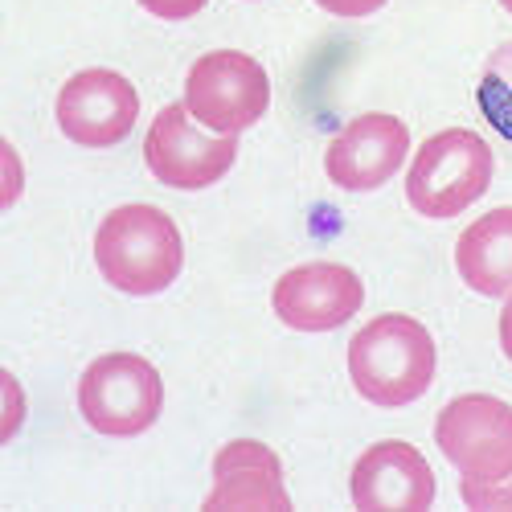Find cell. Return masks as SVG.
<instances>
[{
  "instance_id": "6da1fadb",
  "label": "cell",
  "mask_w": 512,
  "mask_h": 512,
  "mask_svg": "<svg viewBox=\"0 0 512 512\" xmlns=\"http://www.w3.org/2000/svg\"><path fill=\"white\" fill-rule=\"evenodd\" d=\"M95 267L123 295H156L185 267L181 230L156 205H119L95 230Z\"/></svg>"
},
{
  "instance_id": "7a4b0ae2",
  "label": "cell",
  "mask_w": 512,
  "mask_h": 512,
  "mask_svg": "<svg viewBox=\"0 0 512 512\" xmlns=\"http://www.w3.org/2000/svg\"><path fill=\"white\" fill-rule=\"evenodd\" d=\"M435 340L414 316L390 312L369 320L349 340V377L365 402L398 410L418 402L435 381Z\"/></svg>"
},
{
  "instance_id": "3957f363",
  "label": "cell",
  "mask_w": 512,
  "mask_h": 512,
  "mask_svg": "<svg viewBox=\"0 0 512 512\" xmlns=\"http://www.w3.org/2000/svg\"><path fill=\"white\" fill-rule=\"evenodd\" d=\"M492 168L496 160L484 136L467 132V127H447L418 144L406 177V201L422 218H459L488 193Z\"/></svg>"
},
{
  "instance_id": "277c9868",
  "label": "cell",
  "mask_w": 512,
  "mask_h": 512,
  "mask_svg": "<svg viewBox=\"0 0 512 512\" xmlns=\"http://www.w3.org/2000/svg\"><path fill=\"white\" fill-rule=\"evenodd\" d=\"M164 381L140 353H103L78 381V410L91 431L111 439H136L160 418Z\"/></svg>"
},
{
  "instance_id": "5b68a950",
  "label": "cell",
  "mask_w": 512,
  "mask_h": 512,
  "mask_svg": "<svg viewBox=\"0 0 512 512\" xmlns=\"http://www.w3.org/2000/svg\"><path fill=\"white\" fill-rule=\"evenodd\" d=\"M185 107L205 132L238 136L267 115L271 78L242 50L201 54L185 78Z\"/></svg>"
},
{
  "instance_id": "8992f818",
  "label": "cell",
  "mask_w": 512,
  "mask_h": 512,
  "mask_svg": "<svg viewBox=\"0 0 512 512\" xmlns=\"http://www.w3.org/2000/svg\"><path fill=\"white\" fill-rule=\"evenodd\" d=\"M238 160V136L201 132V123L189 115L185 103H168L156 111L148 140H144V164L148 173L168 189H209L222 181Z\"/></svg>"
},
{
  "instance_id": "52a82bcc",
  "label": "cell",
  "mask_w": 512,
  "mask_h": 512,
  "mask_svg": "<svg viewBox=\"0 0 512 512\" xmlns=\"http://www.w3.org/2000/svg\"><path fill=\"white\" fill-rule=\"evenodd\" d=\"M435 443L467 480H504L512 472V406L492 394H459L435 418Z\"/></svg>"
},
{
  "instance_id": "ba28073f",
  "label": "cell",
  "mask_w": 512,
  "mask_h": 512,
  "mask_svg": "<svg viewBox=\"0 0 512 512\" xmlns=\"http://www.w3.org/2000/svg\"><path fill=\"white\" fill-rule=\"evenodd\" d=\"M58 127L82 148H115L132 136L140 119V95L119 70H78L58 91Z\"/></svg>"
},
{
  "instance_id": "9c48e42d",
  "label": "cell",
  "mask_w": 512,
  "mask_h": 512,
  "mask_svg": "<svg viewBox=\"0 0 512 512\" xmlns=\"http://www.w3.org/2000/svg\"><path fill=\"white\" fill-rule=\"evenodd\" d=\"M410 156V127L398 115L369 111L345 123L324 152V173L345 193H369L386 185Z\"/></svg>"
},
{
  "instance_id": "30bf717a",
  "label": "cell",
  "mask_w": 512,
  "mask_h": 512,
  "mask_svg": "<svg viewBox=\"0 0 512 512\" xmlns=\"http://www.w3.org/2000/svg\"><path fill=\"white\" fill-rule=\"evenodd\" d=\"M365 304V283L345 263H304L279 275L271 291L275 316L295 332H332Z\"/></svg>"
},
{
  "instance_id": "8fae6325",
  "label": "cell",
  "mask_w": 512,
  "mask_h": 512,
  "mask_svg": "<svg viewBox=\"0 0 512 512\" xmlns=\"http://www.w3.org/2000/svg\"><path fill=\"white\" fill-rule=\"evenodd\" d=\"M349 492L361 512H426L435 504V472L418 447L381 439L353 463Z\"/></svg>"
},
{
  "instance_id": "7c38bea8",
  "label": "cell",
  "mask_w": 512,
  "mask_h": 512,
  "mask_svg": "<svg viewBox=\"0 0 512 512\" xmlns=\"http://www.w3.org/2000/svg\"><path fill=\"white\" fill-rule=\"evenodd\" d=\"M209 512H287L291 496L283 488V463L259 439H234L213 455V492L205 496Z\"/></svg>"
},
{
  "instance_id": "4fadbf2b",
  "label": "cell",
  "mask_w": 512,
  "mask_h": 512,
  "mask_svg": "<svg viewBox=\"0 0 512 512\" xmlns=\"http://www.w3.org/2000/svg\"><path fill=\"white\" fill-rule=\"evenodd\" d=\"M455 271L476 295L500 300L512 291V205L476 218L455 242Z\"/></svg>"
},
{
  "instance_id": "5bb4252c",
  "label": "cell",
  "mask_w": 512,
  "mask_h": 512,
  "mask_svg": "<svg viewBox=\"0 0 512 512\" xmlns=\"http://www.w3.org/2000/svg\"><path fill=\"white\" fill-rule=\"evenodd\" d=\"M476 103L484 111V119L496 127L504 140H512V41L500 46L484 70H480V87H476Z\"/></svg>"
},
{
  "instance_id": "9a60e30c",
  "label": "cell",
  "mask_w": 512,
  "mask_h": 512,
  "mask_svg": "<svg viewBox=\"0 0 512 512\" xmlns=\"http://www.w3.org/2000/svg\"><path fill=\"white\" fill-rule=\"evenodd\" d=\"M459 496L476 512H512V472L504 480H467L463 476Z\"/></svg>"
},
{
  "instance_id": "2e32d148",
  "label": "cell",
  "mask_w": 512,
  "mask_h": 512,
  "mask_svg": "<svg viewBox=\"0 0 512 512\" xmlns=\"http://www.w3.org/2000/svg\"><path fill=\"white\" fill-rule=\"evenodd\" d=\"M205 5H209V0H140V9H148V13L160 17V21H189V17H197Z\"/></svg>"
},
{
  "instance_id": "e0dca14e",
  "label": "cell",
  "mask_w": 512,
  "mask_h": 512,
  "mask_svg": "<svg viewBox=\"0 0 512 512\" xmlns=\"http://www.w3.org/2000/svg\"><path fill=\"white\" fill-rule=\"evenodd\" d=\"M316 5L324 9V13H332V17H345V21H357V17H369V13H377L386 0H316Z\"/></svg>"
},
{
  "instance_id": "ac0fdd59",
  "label": "cell",
  "mask_w": 512,
  "mask_h": 512,
  "mask_svg": "<svg viewBox=\"0 0 512 512\" xmlns=\"http://www.w3.org/2000/svg\"><path fill=\"white\" fill-rule=\"evenodd\" d=\"M500 349H504V357L512 361V291H508L504 312H500Z\"/></svg>"
},
{
  "instance_id": "d6986e66",
  "label": "cell",
  "mask_w": 512,
  "mask_h": 512,
  "mask_svg": "<svg viewBox=\"0 0 512 512\" xmlns=\"http://www.w3.org/2000/svg\"><path fill=\"white\" fill-rule=\"evenodd\" d=\"M500 5H504V9H508V13H512V0H500Z\"/></svg>"
}]
</instances>
